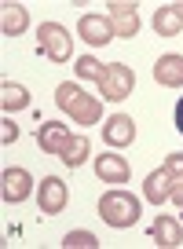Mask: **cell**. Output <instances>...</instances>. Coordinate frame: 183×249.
<instances>
[{"label":"cell","mask_w":183,"mask_h":249,"mask_svg":"<svg viewBox=\"0 0 183 249\" xmlns=\"http://www.w3.org/2000/svg\"><path fill=\"white\" fill-rule=\"evenodd\" d=\"M33 195V176L26 169H18V165H11V169H4V176H0V198L8 205H18L26 202V198Z\"/></svg>","instance_id":"obj_5"},{"label":"cell","mask_w":183,"mask_h":249,"mask_svg":"<svg viewBox=\"0 0 183 249\" xmlns=\"http://www.w3.org/2000/svg\"><path fill=\"white\" fill-rule=\"evenodd\" d=\"M176 128L183 132V95H180V103H176Z\"/></svg>","instance_id":"obj_24"},{"label":"cell","mask_w":183,"mask_h":249,"mask_svg":"<svg viewBox=\"0 0 183 249\" xmlns=\"http://www.w3.org/2000/svg\"><path fill=\"white\" fill-rule=\"evenodd\" d=\"M66 202H70V191H66V183H62L59 176H44V179H40V187H37V205H40V213L55 216V213L66 209Z\"/></svg>","instance_id":"obj_6"},{"label":"cell","mask_w":183,"mask_h":249,"mask_svg":"<svg viewBox=\"0 0 183 249\" xmlns=\"http://www.w3.org/2000/svg\"><path fill=\"white\" fill-rule=\"evenodd\" d=\"M150 242L161 246V249H176V246H183V227L172 216H158L154 227H150Z\"/></svg>","instance_id":"obj_14"},{"label":"cell","mask_w":183,"mask_h":249,"mask_svg":"<svg viewBox=\"0 0 183 249\" xmlns=\"http://www.w3.org/2000/svg\"><path fill=\"white\" fill-rule=\"evenodd\" d=\"M95 176H99L103 183H128L132 169H128V161H125L121 154H99L95 158Z\"/></svg>","instance_id":"obj_12"},{"label":"cell","mask_w":183,"mask_h":249,"mask_svg":"<svg viewBox=\"0 0 183 249\" xmlns=\"http://www.w3.org/2000/svg\"><path fill=\"white\" fill-rule=\"evenodd\" d=\"M37 143H40V150H44V154L62 158V150H66L70 143H73V136H70V128H66V124L48 121V124H40V128H37Z\"/></svg>","instance_id":"obj_8"},{"label":"cell","mask_w":183,"mask_h":249,"mask_svg":"<svg viewBox=\"0 0 183 249\" xmlns=\"http://www.w3.org/2000/svg\"><path fill=\"white\" fill-rule=\"evenodd\" d=\"M154 81L165 88H183V55L168 52L154 62Z\"/></svg>","instance_id":"obj_13"},{"label":"cell","mask_w":183,"mask_h":249,"mask_svg":"<svg viewBox=\"0 0 183 249\" xmlns=\"http://www.w3.org/2000/svg\"><path fill=\"white\" fill-rule=\"evenodd\" d=\"M99 216L107 227H117V231H125V227H132L139 220V198L128 195V191H121V187H114V191H107V195L99 198Z\"/></svg>","instance_id":"obj_2"},{"label":"cell","mask_w":183,"mask_h":249,"mask_svg":"<svg viewBox=\"0 0 183 249\" xmlns=\"http://www.w3.org/2000/svg\"><path fill=\"white\" fill-rule=\"evenodd\" d=\"M0 107H4V114H11V110H26V107H30V92H26L22 85L4 81V85H0Z\"/></svg>","instance_id":"obj_17"},{"label":"cell","mask_w":183,"mask_h":249,"mask_svg":"<svg viewBox=\"0 0 183 249\" xmlns=\"http://www.w3.org/2000/svg\"><path fill=\"white\" fill-rule=\"evenodd\" d=\"M77 33H81V40H88L92 48H103V44L114 40V26H110V18H103V15H81Z\"/></svg>","instance_id":"obj_9"},{"label":"cell","mask_w":183,"mask_h":249,"mask_svg":"<svg viewBox=\"0 0 183 249\" xmlns=\"http://www.w3.org/2000/svg\"><path fill=\"white\" fill-rule=\"evenodd\" d=\"M30 30V11L22 4H4V15H0V33L4 37H22Z\"/></svg>","instance_id":"obj_15"},{"label":"cell","mask_w":183,"mask_h":249,"mask_svg":"<svg viewBox=\"0 0 183 249\" xmlns=\"http://www.w3.org/2000/svg\"><path fill=\"white\" fill-rule=\"evenodd\" d=\"M55 107L66 110V117H73L77 124H99L103 121V103L95 95L81 92L77 85H59L55 88Z\"/></svg>","instance_id":"obj_1"},{"label":"cell","mask_w":183,"mask_h":249,"mask_svg":"<svg viewBox=\"0 0 183 249\" xmlns=\"http://www.w3.org/2000/svg\"><path fill=\"white\" fill-rule=\"evenodd\" d=\"M73 70H77V77H81V81H95V85H99L103 73H107V62H99L95 55H81V59L73 62Z\"/></svg>","instance_id":"obj_19"},{"label":"cell","mask_w":183,"mask_h":249,"mask_svg":"<svg viewBox=\"0 0 183 249\" xmlns=\"http://www.w3.org/2000/svg\"><path fill=\"white\" fill-rule=\"evenodd\" d=\"M154 33H158V37H180V33H183V18L176 15L172 4L154 11Z\"/></svg>","instance_id":"obj_16"},{"label":"cell","mask_w":183,"mask_h":249,"mask_svg":"<svg viewBox=\"0 0 183 249\" xmlns=\"http://www.w3.org/2000/svg\"><path fill=\"white\" fill-rule=\"evenodd\" d=\"M172 8H176V15H180V18H183V4H172Z\"/></svg>","instance_id":"obj_25"},{"label":"cell","mask_w":183,"mask_h":249,"mask_svg":"<svg viewBox=\"0 0 183 249\" xmlns=\"http://www.w3.org/2000/svg\"><path fill=\"white\" fill-rule=\"evenodd\" d=\"M110 8V26H114V37H136L139 33V11L132 0H114V4H107Z\"/></svg>","instance_id":"obj_7"},{"label":"cell","mask_w":183,"mask_h":249,"mask_svg":"<svg viewBox=\"0 0 183 249\" xmlns=\"http://www.w3.org/2000/svg\"><path fill=\"white\" fill-rule=\"evenodd\" d=\"M37 48L52 62H66L70 55H73V37H70L66 26H59V22H40L37 26Z\"/></svg>","instance_id":"obj_3"},{"label":"cell","mask_w":183,"mask_h":249,"mask_svg":"<svg viewBox=\"0 0 183 249\" xmlns=\"http://www.w3.org/2000/svg\"><path fill=\"white\" fill-rule=\"evenodd\" d=\"M103 140H107L110 147H128V143L136 140V121H132L128 114H110L107 124H103Z\"/></svg>","instance_id":"obj_10"},{"label":"cell","mask_w":183,"mask_h":249,"mask_svg":"<svg viewBox=\"0 0 183 249\" xmlns=\"http://www.w3.org/2000/svg\"><path fill=\"white\" fill-rule=\"evenodd\" d=\"M168 198H172V202H176V209L183 213V179H180V183L172 187V195H168Z\"/></svg>","instance_id":"obj_23"},{"label":"cell","mask_w":183,"mask_h":249,"mask_svg":"<svg viewBox=\"0 0 183 249\" xmlns=\"http://www.w3.org/2000/svg\"><path fill=\"white\" fill-rule=\"evenodd\" d=\"M62 249H99V238L92 231H66L62 234Z\"/></svg>","instance_id":"obj_20"},{"label":"cell","mask_w":183,"mask_h":249,"mask_svg":"<svg viewBox=\"0 0 183 249\" xmlns=\"http://www.w3.org/2000/svg\"><path fill=\"white\" fill-rule=\"evenodd\" d=\"M132 88H136V73L125 66V62H107V73H103L99 81V95L110 103H121L132 95Z\"/></svg>","instance_id":"obj_4"},{"label":"cell","mask_w":183,"mask_h":249,"mask_svg":"<svg viewBox=\"0 0 183 249\" xmlns=\"http://www.w3.org/2000/svg\"><path fill=\"white\" fill-rule=\"evenodd\" d=\"M165 169L172 172L176 179H183V154H168V158H165Z\"/></svg>","instance_id":"obj_22"},{"label":"cell","mask_w":183,"mask_h":249,"mask_svg":"<svg viewBox=\"0 0 183 249\" xmlns=\"http://www.w3.org/2000/svg\"><path fill=\"white\" fill-rule=\"evenodd\" d=\"M88 154H92L88 136H73V143H70V147L62 150V158H59V161H62V165H70V169H77V165H84V161H88Z\"/></svg>","instance_id":"obj_18"},{"label":"cell","mask_w":183,"mask_h":249,"mask_svg":"<svg viewBox=\"0 0 183 249\" xmlns=\"http://www.w3.org/2000/svg\"><path fill=\"white\" fill-rule=\"evenodd\" d=\"M15 140H18V124L11 121L8 114H4V121H0V143L8 147V143H15Z\"/></svg>","instance_id":"obj_21"},{"label":"cell","mask_w":183,"mask_h":249,"mask_svg":"<svg viewBox=\"0 0 183 249\" xmlns=\"http://www.w3.org/2000/svg\"><path fill=\"white\" fill-rule=\"evenodd\" d=\"M176 183H180V179H176L172 172L161 165V169H154L150 176L143 179V198H146V202H154V205H161L168 195H172V187H176Z\"/></svg>","instance_id":"obj_11"}]
</instances>
